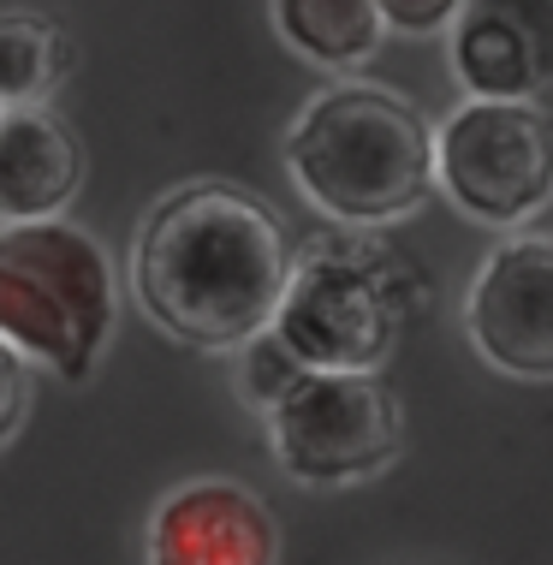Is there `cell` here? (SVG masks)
Wrapping results in <instances>:
<instances>
[{"label":"cell","mask_w":553,"mask_h":565,"mask_svg":"<svg viewBox=\"0 0 553 565\" xmlns=\"http://www.w3.org/2000/svg\"><path fill=\"white\" fill-rule=\"evenodd\" d=\"M286 280L291 244L280 215L221 179L167 191L131 244L137 303L196 351H233L268 333Z\"/></svg>","instance_id":"obj_1"},{"label":"cell","mask_w":553,"mask_h":565,"mask_svg":"<svg viewBox=\"0 0 553 565\" xmlns=\"http://www.w3.org/2000/svg\"><path fill=\"white\" fill-rule=\"evenodd\" d=\"M286 167L321 215L387 226L435 191V131L381 84H333L291 119Z\"/></svg>","instance_id":"obj_2"},{"label":"cell","mask_w":553,"mask_h":565,"mask_svg":"<svg viewBox=\"0 0 553 565\" xmlns=\"http://www.w3.org/2000/svg\"><path fill=\"white\" fill-rule=\"evenodd\" d=\"M114 268L84 226H0V345L60 381H84L114 333Z\"/></svg>","instance_id":"obj_3"},{"label":"cell","mask_w":553,"mask_h":565,"mask_svg":"<svg viewBox=\"0 0 553 565\" xmlns=\"http://www.w3.org/2000/svg\"><path fill=\"white\" fill-rule=\"evenodd\" d=\"M405 328V292L363 250H310L286 280L274 333L310 375H375Z\"/></svg>","instance_id":"obj_4"},{"label":"cell","mask_w":553,"mask_h":565,"mask_svg":"<svg viewBox=\"0 0 553 565\" xmlns=\"http://www.w3.org/2000/svg\"><path fill=\"white\" fill-rule=\"evenodd\" d=\"M435 185L458 215L524 226L553 203V119L535 102H465L435 131Z\"/></svg>","instance_id":"obj_5"},{"label":"cell","mask_w":553,"mask_h":565,"mask_svg":"<svg viewBox=\"0 0 553 565\" xmlns=\"http://www.w3.org/2000/svg\"><path fill=\"white\" fill-rule=\"evenodd\" d=\"M268 440L291 482L340 488L393 465L405 447V417L393 387L375 375H304L268 411Z\"/></svg>","instance_id":"obj_6"},{"label":"cell","mask_w":553,"mask_h":565,"mask_svg":"<svg viewBox=\"0 0 553 565\" xmlns=\"http://www.w3.org/2000/svg\"><path fill=\"white\" fill-rule=\"evenodd\" d=\"M465 328L482 363L518 381H553V238L518 233L476 268Z\"/></svg>","instance_id":"obj_7"},{"label":"cell","mask_w":553,"mask_h":565,"mask_svg":"<svg viewBox=\"0 0 553 565\" xmlns=\"http://www.w3.org/2000/svg\"><path fill=\"white\" fill-rule=\"evenodd\" d=\"M149 565H274L280 530L244 482H184L156 507L143 536Z\"/></svg>","instance_id":"obj_8"},{"label":"cell","mask_w":553,"mask_h":565,"mask_svg":"<svg viewBox=\"0 0 553 565\" xmlns=\"http://www.w3.org/2000/svg\"><path fill=\"white\" fill-rule=\"evenodd\" d=\"M453 78L470 102H530L553 84V0H470L453 24Z\"/></svg>","instance_id":"obj_9"},{"label":"cell","mask_w":553,"mask_h":565,"mask_svg":"<svg viewBox=\"0 0 553 565\" xmlns=\"http://www.w3.org/2000/svg\"><path fill=\"white\" fill-rule=\"evenodd\" d=\"M84 156L66 119L42 108H7L0 114V221H60V209L78 196Z\"/></svg>","instance_id":"obj_10"},{"label":"cell","mask_w":553,"mask_h":565,"mask_svg":"<svg viewBox=\"0 0 553 565\" xmlns=\"http://www.w3.org/2000/svg\"><path fill=\"white\" fill-rule=\"evenodd\" d=\"M274 24L304 60L333 72L363 66L387 36L375 0H274Z\"/></svg>","instance_id":"obj_11"},{"label":"cell","mask_w":553,"mask_h":565,"mask_svg":"<svg viewBox=\"0 0 553 565\" xmlns=\"http://www.w3.org/2000/svg\"><path fill=\"white\" fill-rule=\"evenodd\" d=\"M66 72V36L36 12H0V108H30Z\"/></svg>","instance_id":"obj_12"},{"label":"cell","mask_w":553,"mask_h":565,"mask_svg":"<svg viewBox=\"0 0 553 565\" xmlns=\"http://www.w3.org/2000/svg\"><path fill=\"white\" fill-rule=\"evenodd\" d=\"M304 375H310V370H304V363H298V358H291V351L280 345V333H274V328H268V333H256V340L244 345L238 387H244V399H251V405L274 411V405H280L286 393H291V387H298Z\"/></svg>","instance_id":"obj_13"},{"label":"cell","mask_w":553,"mask_h":565,"mask_svg":"<svg viewBox=\"0 0 553 565\" xmlns=\"http://www.w3.org/2000/svg\"><path fill=\"white\" fill-rule=\"evenodd\" d=\"M470 0H375L381 24L398 30V36H440V30L458 24Z\"/></svg>","instance_id":"obj_14"},{"label":"cell","mask_w":553,"mask_h":565,"mask_svg":"<svg viewBox=\"0 0 553 565\" xmlns=\"http://www.w3.org/2000/svg\"><path fill=\"white\" fill-rule=\"evenodd\" d=\"M24 411H30V370L12 345H0V447L19 435Z\"/></svg>","instance_id":"obj_15"},{"label":"cell","mask_w":553,"mask_h":565,"mask_svg":"<svg viewBox=\"0 0 553 565\" xmlns=\"http://www.w3.org/2000/svg\"><path fill=\"white\" fill-rule=\"evenodd\" d=\"M0 114H7V108H0Z\"/></svg>","instance_id":"obj_16"}]
</instances>
